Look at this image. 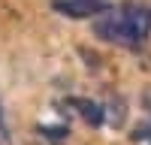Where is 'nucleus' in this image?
Here are the masks:
<instances>
[{
  "instance_id": "20e7f679",
  "label": "nucleus",
  "mask_w": 151,
  "mask_h": 145,
  "mask_svg": "<svg viewBox=\"0 0 151 145\" xmlns=\"http://www.w3.org/2000/svg\"><path fill=\"white\" fill-rule=\"evenodd\" d=\"M103 118L109 127H124V118H127V103H124V97H112V100L103 106Z\"/></svg>"
},
{
  "instance_id": "423d86ee",
  "label": "nucleus",
  "mask_w": 151,
  "mask_h": 145,
  "mask_svg": "<svg viewBox=\"0 0 151 145\" xmlns=\"http://www.w3.org/2000/svg\"><path fill=\"white\" fill-rule=\"evenodd\" d=\"M133 142H148V145H151V121H145L142 127L133 130Z\"/></svg>"
},
{
  "instance_id": "f257e3e1",
  "label": "nucleus",
  "mask_w": 151,
  "mask_h": 145,
  "mask_svg": "<svg viewBox=\"0 0 151 145\" xmlns=\"http://www.w3.org/2000/svg\"><path fill=\"white\" fill-rule=\"evenodd\" d=\"M94 33L121 48H142L151 33V9L139 3L112 6L103 12V18L94 21Z\"/></svg>"
},
{
  "instance_id": "0eeeda50",
  "label": "nucleus",
  "mask_w": 151,
  "mask_h": 145,
  "mask_svg": "<svg viewBox=\"0 0 151 145\" xmlns=\"http://www.w3.org/2000/svg\"><path fill=\"white\" fill-rule=\"evenodd\" d=\"M0 145H12V133H9V124L3 118V103H0Z\"/></svg>"
},
{
  "instance_id": "f03ea898",
  "label": "nucleus",
  "mask_w": 151,
  "mask_h": 145,
  "mask_svg": "<svg viewBox=\"0 0 151 145\" xmlns=\"http://www.w3.org/2000/svg\"><path fill=\"white\" fill-rule=\"evenodd\" d=\"M52 9L60 12L67 18H94V15H103L106 9H112L109 0H52Z\"/></svg>"
},
{
  "instance_id": "7ed1b4c3",
  "label": "nucleus",
  "mask_w": 151,
  "mask_h": 145,
  "mask_svg": "<svg viewBox=\"0 0 151 145\" xmlns=\"http://www.w3.org/2000/svg\"><path fill=\"white\" fill-rule=\"evenodd\" d=\"M76 112H79L91 127H100V124H106V118H103V106L100 103H91V100H79V97H73V100H67Z\"/></svg>"
},
{
  "instance_id": "6e6552de",
  "label": "nucleus",
  "mask_w": 151,
  "mask_h": 145,
  "mask_svg": "<svg viewBox=\"0 0 151 145\" xmlns=\"http://www.w3.org/2000/svg\"><path fill=\"white\" fill-rule=\"evenodd\" d=\"M142 109H145V112H151V88L142 91Z\"/></svg>"
},
{
  "instance_id": "39448f33",
  "label": "nucleus",
  "mask_w": 151,
  "mask_h": 145,
  "mask_svg": "<svg viewBox=\"0 0 151 145\" xmlns=\"http://www.w3.org/2000/svg\"><path fill=\"white\" fill-rule=\"evenodd\" d=\"M40 133H42V136H48V142H52V145H58V142H64V139L70 136V127H64V124H60V127H40Z\"/></svg>"
}]
</instances>
